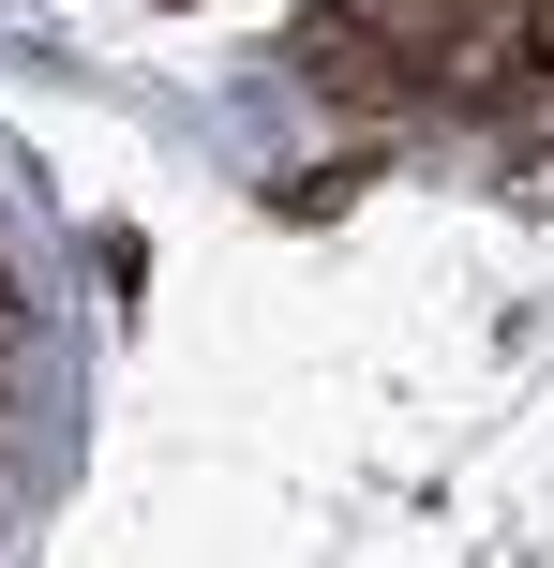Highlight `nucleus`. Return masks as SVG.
<instances>
[{"label":"nucleus","instance_id":"nucleus-1","mask_svg":"<svg viewBox=\"0 0 554 568\" xmlns=\"http://www.w3.org/2000/svg\"><path fill=\"white\" fill-rule=\"evenodd\" d=\"M300 60L405 105H480L510 75H554V0H300Z\"/></svg>","mask_w":554,"mask_h":568}]
</instances>
